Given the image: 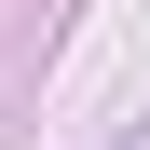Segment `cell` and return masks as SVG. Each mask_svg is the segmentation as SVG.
Masks as SVG:
<instances>
[{"instance_id":"cell-1","label":"cell","mask_w":150,"mask_h":150,"mask_svg":"<svg viewBox=\"0 0 150 150\" xmlns=\"http://www.w3.org/2000/svg\"><path fill=\"white\" fill-rule=\"evenodd\" d=\"M137 150H150V137H137Z\"/></svg>"}]
</instances>
